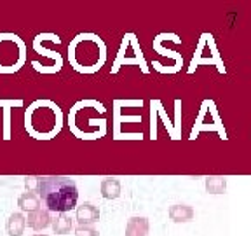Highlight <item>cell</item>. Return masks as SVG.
<instances>
[{"label":"cell","instance_id":"19","mask_svg":"<svg viewBox=\"0 0 251 236\" xmlns=\"http://www.w3.org/2000/svg\"><path fill=\"white\" fill-rule=\"evenodd\" d=\"M39 180H40L39 177H26V178H25V185L28 187V191H30V193H33V189L39 187Z\"/></svg>","mask_w":251,"mask_h":236},{"label":"cell","instance_id":"20","mask_svg":"<svg viewBox=\"0 0 251 236\" xmlns=\"http://www.w3.org/2000/svg\"><path fill=\"white\" fill-rule=\"evenodd\" d=\"M33 236H47V235H33Z\"/></svg>","mask_w":251,"mask_h":236},{"label":"cell","instance_id":"13","mask_svg":"<svg viewBox=\"0 0 251 236\" xmlns=\"http://www.w3.org/2000/svg\"><path fill=\"white\" fill-rule=\"evenodd\" d=\"M101 196L105 200H115L121 196V182L117 178H105L101 182Z\"/></svg>","mask_w":251,"mask_h":236},{"label":"cell","instance_id":"1","mask_svg":"<svg viewBox=\"0 0 251 236\" xmlns=\"http://www.w3.org/2000/svg\"><path fill=\"white\" fill-rule=\"evenodd\" d=\"M106 112L105 105L96 100H80L70 109L68 124L70 131L82 140H96L105 137L106 119L103 114Z\"/></svg>","mask_w":251,"mask_h":236},{"label":"cell","instance_id":"4","mask_svg":"<svg viewBox=\"0 0 251 236\" xmlns=\"http://www.w3.org/2000/svg\"><path fill=\"white\" fill-rule=\"evenodd\" d=\"M37 193L49 212L67 213L77 206L78 189L68 177H44L39 180Z\"/></svg>","mask_w":251,"mask_h":236},{"label":"cell","instance_id":"15","mask_svg":"<svg viewBox=\"0 0 251 236\" xmlns=\"http://www.w3.org/2000/svg\"><path fill=\"white\" fill-rule=\"evenodd\" d=\"M206 189H208V193H213V194L225 193V189H227V178H224V177H208V178H206Z\"/></svg>","mask_w":251,"mask_h":236},{"label":"cell","instance_id":"6","mask_svg":"<svg viewBox=\"0 0 251 236\" xmlns=\"http://www.w3.org/2000/svg\"><path fill=\"white\" fill-rule=\"evenodd\" d=\"M199 65H215L218 68V72L225 74V67L224 61L220 58L218 47H216V42L213 39L211 33H202L199 39V44H197V49L192 56V63H190V74L194 72V68H197Z\"/></svg>","mask_w":251,"mask_h":236},{"label":"cell","instance_id":"2","mask_svg":"<svg viewBox=\"0 0 251 236\" xmlns=\"http://www.w3.org/2000/svg\"><path fill=\"white\" fill-rule=\"evenodd\" d=\"M25 128L37 140H51L63 128V110L52 100H35L25 112Z\"/></svg>","mask_w":251,"mask_h":236},{"label":"cell","instance_id":"9","mask_svg":"<svg viewBox=\"0 0 251 236\" xmlns=\"http://www.w3.org/2000/svg\"><path fill=\"white\" fill-rule=\"evenodd\" d=\"M149 235V219L131 217L126 226V236H147Z\"/></svg>","mask_w":251,"mask_h":236},{"label":"cell","instance_id":"17","mask_svg":"<svg viewBox=\"0 0 251 236\" xmlns=\"http://www.w3.org/2000/svg\"><path fill=\"white\" fill-rule=\"evenodd\" d=\"M153 49H155L157 53H161V55H164V56H171L175 61H178V63H183V58H181V55L180 53H176V51H171V49H168V47H164L161 42H159V39H153Z\"/></svg>","mask_w":251,"mask_h":236},{"label":"cell","instance_id":"18","mask_svg":"<svg viewBox=\"0 0 251 236\" xmlns=\"http://www.w3.org/2000/svg\"><path fill=\"white\" fill-rule=\"evenodd\" d=\"M75 236H98V231L93 226H78L75 229Z\"/></svg>","mask_w":251,"mask_h":236},{"label":"cell","instance_id":"12","mask_svg":"<svg viewBox=\"0 0 251 236\" xmlns=\"http://www.w3.org/2000/svg\"><path fill=\"white\" fill-rule=\"evenodd\" d=\"M18 206H20L23 212H35V210L40 208V198L37 196L35 193H30V191H26V193H23L20 196V200H18Z\"/></svg>","mask_w":251,"mask_h":236},{"label":"cell","instance_id":"8","mask_svg":"<svg viewBox=\"0 0 251 236\" xmlns=\"http://www.w3.org/2000/svg\"><path fill=\"white\" fill-rule=\"evenodd\" d=\"M98 219L100 210L93 203H82L77 208V220L80 226H91L94 222H98Z\"/></svg>","mask_w":251,"mask_h":236},{"label":"cell","instance_id":"5","mask_svg":"<svg viewBox=\"0 0 251 236\" xmlns=\"http://www.w3.org/2000/svg\"><path fill=\"white\" fill-rule=\"evenodd\" d=\"M28 47L14 33H0V74H14L26 63Z\"/></svg>","mask_w":251,"mask_h":236},{"label":"cell","instance_id":"3","mask_svg":"<svg viewBox=\"0 0 251 236\" xmlns=\"http://www.w3.org/2000/svg\"><path fill=\"white\" fill-rule=\"evenodd\" d=\"M68 61L80 74H94L105 65L106 46L96 33H78L68 46Z\"/></svg>","mask_w":251,"mask_h":236},{"label":"cell","instance_id":"16","mask_svg":"<svg viewBox=\"0 0 251 236\" xmlns=\"http://www.w3.org/2000/svg\"><path fill=\"white\" fill-rule=\"evenodd\" d=\"M52 229H54L56 235H67L72 229V219L65 215V213H61V215L52 222Z\"/></svg>","mask_w":251,"mask_h":236},{"label":"cell","instance_id":"10","mask_svg":"<svg viewBox=\"0 0 251 236\" xmlns=\"http://www.w3.org/2000/svg\"><path fill=\"white\" fill-rule=\"evenodd\" d=\"M26 224L30 226L31 229H37V231H40V229H46L47 226L51 224V217H49V212L47 210H35V212H30L28 213V219Z\"/></svg>","mask_w":251,"mask_h":236},{"label":"cell","instance_id":"7","mask_svg":"<svg viewBox=\"0 0 251 236\" xmlns=\"http://www.w3.org/2000/svg\"><path fill=\"white\" fill-rule=\"evenodd\" d=\"M33 49H35V53H39L40 56H46V58L51 59V65L52 68H54V72H59L63 67V56L59 55L58 51H52V49H49V47L44 46L42 39H40V35H37L35 39H33Z\"/></svg>","mask_w":251,"mask_h":236},{"label":"cell","instance_id":"11","mask_svg":"<svg viewBox=\"0 0 251 236\" xmlns=\"http://www.w3.org/2000/svg\"><path fill=\"white\" fill-rule=\"evenodd\" d=\"M168 215L173 222H188L194 219V210L188 205H173Z\"/></svg>","mask_w":251,"mask_h":236},{"label":"cell","instance_id":"14","mask_svg":"<svg viewBox=\"0 0 251 236\" xmlns=\"http://www.w3.org/2000/svg\"><path fill=\"white\" fill-rule=\"evenodd\" d=\"M25 226H26L25 217L21 215V213H12V215L9 217L7 224H5V229H7V233L11 236H20V235H23Z\"/></svg>","mask_w":251,"mask_h":236}]
</instances>
